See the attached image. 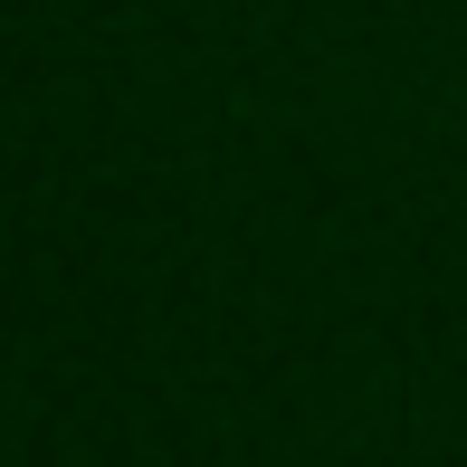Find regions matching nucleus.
<instances>
[]
</instances>
